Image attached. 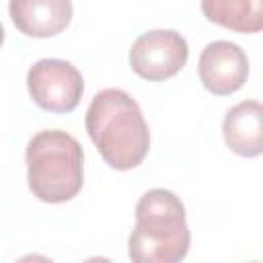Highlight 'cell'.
Returning a JSON list of instances; mask_svg holds the SVG:
<instances>
[{
	"label": "cell",
	"mask_w": 263,
	"mask_h": 263,
	"mask_svg": "<svg viewBox=\"0 0 263 263\" xmlns=\"http://www.w3.org/2000/svg\"><path fill=\"white\" fill-rule=\"evenodd\" d=\"M14 27L27 37H53L72 21V2L68 0H12L8 4Z\"/></svg>",
	"instance_id": "obj_7"
},
{
	"label": "cell",
	"mask_w": 263,
	"mask_h": 263,
	"mask_svg": "<svg viewBox=\"0 0 263 263\" xmlns=\"http://www.w3.org/2000/svg\"><path fill=\"white\" fill-rule=\"evenodd\" d=\"M201 12L210 23L236 33H259L263 29L261 0H203Z\"/></svg>",
	"instance_id": "obj_9"
},
{
	"label": "cell",
	"mask_w": 263,
	"mask_h": 263,
	"mask_svg": "<svg viewBox=\"0 0 263 263\" xmlns=\"http://www.w3.org/2000/svg\"><path fill=\"white\" fill-rule=\"evenodd\" d=\"M82 263H113V261L107 259V257H90V259H86V261H82Z\"/></svg>",
	"instance_id": "obj_11"
},
{
	"label": "cell",
	"mask_w": 263,
	"mask_h": 263,
	"mask_svg": "<svg viewBox=\"0 0 263 263\" xmlns=\"http://www.w3.org/2000/svg\"><path fill=\"white\" fill-rule=\"evenodd\" d=\"M14 263H53L49 257H45V255H39V253H29V255H25V257H21V259H16Z\"/></svg>",
	"instance_id": "obj_10"
},
{
	"label": "cell",
	"mask_w": 263,
	"mask_h": 263,
	"mask_svg": "<svg viewBox=\"0 0 263 263\" xmlns=\"http://www.w3.org/2000/svg\"><path fill=\"white\" fill-rule=\"evenodd\" d=\"M191 245L183 201L168 189H150L136 203L127 238L132 263H181Z\"/></svg>",
	"instance_id": "obj_2"
},
{
	"label": "cell",
	"mask_w": 263,
	"mask_h": 263,
	"mask_svg": "<svg viewBox=\"0 0 263 263\" xmlns=\"http://www.w3.org/2000/svg\"><path fill=\"white\" fill-rule=\"evenodd\" d=\"M189 45L185 37L173 29H152L142 33L129 49L132 70L150 82L173 78L187 64Z\"/></svg>",
	"instance_id": "obj_5"
},
{
	"label": "cell",
	"mask_w": 263,
	"mask_h": 263,
	"mask_svg": "<svg viewBox=\"0 0 263 263\" xmlns=\"http://www.w3.org/2000/svg\"><path fill=\"white\" fill-rule=\"evenodd\" d=\"M249 263H259V261H249Z\"/></svg>",
	"instance_id": "obj_13"
},
{
	"label": "cell",
	"mask_w": 263,
	"mask_h": 263,
	"mask_svg": "<svg viewBox=\"0 0 263 263\" xmlns=\"http://www.w3.org/2000/svg\"><path fill=\"white\" fill-rule=\"evenodd\" d=\"M2 43H4V27L0 23V47H2Z\"/></svg>",
	"instance_id": "obj_12"
},
{
	"label": "cell",
	"mask_w": 263,
	"mask_h": 263,
	"mask_svg": "<svg viewBox=\"0 0 263 263\" xmlns=\"http://www.w3.org/2000/svg\"><path fill=\"white\" fill-rule=\"evenodd\" d=\"M27 88L37 107L49 113H70L78 107L84 80L76 66L66 60L45 58L27 72Z\"/></svg>",
	"instance_id": "obj_4"
},
{
	"label": "cell",
	"mask_w": 263,
	"mask_h": 263,
	"mask_svg": "<svg viewBox=\"0 0 263 263\" xmlns=\"http://www.w3.org/2000/svg\"><path fill=\"white\" fill-rule=\"evenodd\" d=\"M199 80L205 90L216 97H228L242 88L249 78V58L240 45L232 41H212L199 55Z\"/></svg>",
	"instance_id": "obj_6"
},
{
	"label": "cell",
	"mask_w": 263,
	"mask_h": 263,
	"mask_svg": "<svg viewBox=\"0 0 263 263\" xmlns=\"http://www.w3.org/2000/svg\"><path fill=\"white\" fill-rule=\"evenodd\" d=\"M27 183L45 203H64L76 197L84 183V152L64 129L37 132L25 150Z\"/></svg>",
	"instance_id": "obj_3"
},
{
	"label": "cell",
	"mask_w": 263,
	"mask_h": 263,
	"mask_svg": "<svg viewBox=\"0 0 263 263\" xmlns=\"http://www.w3.org/2000/svg\"><path fill=\"white\" fill-rule=\"evenodd\" d=\"M222 136L226 146L242 156L255 158L263 152V107L259 101H240L224 115Z\"/></svg>",
	"instance_id": "obj_8"
},
{
	"label": "cell",
	"mask_w": 263,
	"mask_h": 263,
	"mask_svg": "<svg viewBox=\"0 0 263 263\" xmlns=\"http://www.w3.org/2000/svg\"><path fill=\"white\" fill-rule=\"evenodd\" d=\"M84 123L92 144L111 168L129 171L148 156V123L136 99L125 90H99L86 109Z\"/></svg>",
	"instance_id": "obj_1"
}]
</instances>
